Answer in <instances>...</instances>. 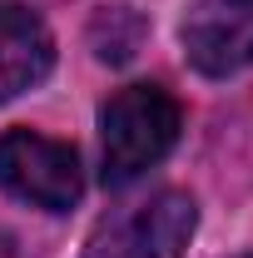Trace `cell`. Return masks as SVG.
I'll return each instance as SVG.
<instances>
[{"label": "cell", "instance_id": "1", "mask_svg": "<svg viewBox=\"0 0 253 258\" xmlns=\"http://www.w3.org/2000/svg\"><path fill=\"white\" fill-rule=\"evenodd\" d=\"M184 129V109L164 85H124L99 104V144H104V184L129 189L144 179Z\"/></svg>", "mask_w": 253, "mask_h": 258}, {"label": "cell", "instance_id": "2", "mask_svg": "<svg viewBox=\"0 0 253 258\" xmlns=\"http://www.w3.org/2000/svg\"><path fill=\"white\" fill-rule=\"evenodd\" d=\"M0 184L20 204L65 214L80 204L85 174H80V154L65 139L35 134V129H5L0 134Z\"/></svg>", "mask_w": 253, "mask_h": 258}, {"label": "cell", "instance_id": "3", "mask_svg": "<svg viewBox=\"0 0 253 258\" xmlns=\"http://www.w3.org/2000/svg\"><path fill=\"white\" fill-rule=\"evenodd\" d=\"M194 228H199L194 199L179 189H164L149 204L104 219L80 258H179L189 248Z\"/></svg>", "mask_w": 253, "mask_h": 258}, {"label": "cell", "instance_id": "4", "mask_svg": "<svg viewBox=\"0 0 253 258\" xmlns=\"http://www.w3.org/2000/svg\"><path fill=\"white\" fill-rule=\"evenodd\" d=\"M179 40H184V60L199 75L228 80V75L253 64V5L199 0L179 25Z\"/></svg>", "mask_w": 253, "mask_h": 258}, {"label": "cell", "instance_id": "5", "mask_svg": "<svg viewBox=\"0 0 253 258\" xmlns=\"http://www.w3.org/2000/svg\"><path fill=\"white\" fill-rule=\"evenodd\" d=\"M50 70H55V40L45 30V20L30 5L5 0L0 5V104L45 85Z\"/></svg>", "mask_w": 253, "mask_h": 258}, {"label": "cell", "instance_id": "6", "mask_svg": "<svg viewBox=\"0 0 253 258\" xmlns=\"http://www.w3.org/2000/svg\"><path fill=\"white\" fill-rule=\"evenodd\" d=\"M144 35H149V20L124 5V0H114V5H104L95 10V20H90V50H95L99 64H129L139 55V45H144Z\"/></svg>", "mask_w": 253, "mask_h": 258}, {"label": "cell", "instance_id": "7", "mask_svg": "<svg viewBox=\"0 0 253 258\" xmlns=\"http://www.w3.org/2000/svg\"><path fill=\"white\" fill-rule=\"evenodd\" d=\"M238 5H253V0H238Z\"/></svg>", "mask_w": 253, "mask_h": 258}, {"label": "cell", "instance_id": "8", "mask_svg": "<svg viewBox=\"0 0 253 258\" xmlns=\"http://www.w3.org/2000/svg\"><path fill=\"white\" fill-rule=\"evenodd\" d=\"M238 258H253V253H238Z\"/></svg>", "mask_w": 253, "mask_h": 258}, {"label": "cell", "instance_id": "9", "mask_svg": "<svg viewBox=\"0 0 253 258\" xmlns=\"http://www.w3.org/2000/svg\"><path fill=\"white\" fill-rule=\"evenodd\" d=\"M20 5H25V0H20Z\"/></svg>", "mask_w": 253, "mask_h": 258}]
</instances>
